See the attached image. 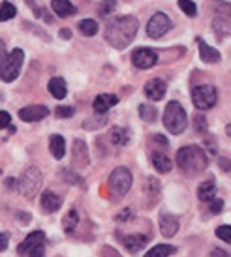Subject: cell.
Returning <instances> with one entry per match:
<instances>
[{
    "label": "cell",
    "mask_w": 231,
    "mask_h": 257,
    "mask_svg": "<svg viewBox=\"0 0 231 257\" xmlns=\"http://www.w3.org/2000/svg\"><path fill=\"white\" fill-rule=\"evenodd\" d=\"M151 162H152V165H154V169H156L158 173H169L171 169H173V162H171V158L167 156L162 149H156L154 152H152Z\"/></svg>",
    "instance_id": "4fadbf2b"
},
{
    "label": "cell",
    "mask_w": 231,
    "mask_h": 257,
    "mask_svg": "<svg viewBox=\"0 0 231 257\" xmlns=\"http://www.w3.org/2000/svg\"><path fill=\"white\" fill-rule=\"evenodd\" d=\"M209 203H210V212H212V214H220V212H222V208H224V201L222 199L212 197Z\"/></svg>",
    "instance_id": "74e56055"
},
{
    "label": "cell",
    "mask_w": 231,
    "mask_h": 257,
    "mask_svg": "<svg viewBox=\"0 0 231 257\" xmlns=\"http://www.w3.org/2000/svg\"><path fill=\"white\" fill-rule=\"evenodd\" d=\"M138 19L132 17V15L113 17L105 25V42L109 45H113L115 49H124V47H128L134 42V38L138 34Z\"/></svg>",
    "instance_id": "6da1fadb"
},
{
    "label": "cell",
    "mask_w": 231,
    "mask_h": 257,
    "mask_svg": "<svg viewBox=\"0 0 231 257\" xmlns=\"http://www.w3.org/2000/svg\"><path fill=\"white\" fill-rule=\"evenodd\" d=\"M17 184H19V192L27 199H32L40 190V186H42V171L38 167H29L21 175V179L17 180Z\"/></svg>",
    "instance_id": "8992f818"
},
{
    "label": "cell",
    "mask_w": 231,
    "mask_h": 257,
    "mask_svg": "<svg viewBox=\"0 0 231 257\" xmlns=\"http://www.w3.org/2000/svg\"><path fill=\"white\" fill-rule=\"evenodd\" d=\"M164 126L169 134L179 136L182 134L188 126V116L186 111L182 109V105L179 101H169L166 111H164Z\"/></svg>",
    "instance_id": "3957f363"
},
{
    "label": "cell",
    "mask_w": 231,
    "mask_h": 257,
    "mask_svg": "<svg viewBox=\"0 0 231 257\" xmlns=\"http://www.w3.org/2000/svg\"><path fill=\"white\" fill-rule=\"evenodd\" d=\"M218 92L212 85H199L192 90V101L197 109H210L216 105Z\"/></svg>",
    "instance_id": "52a82bcc"
},
{
    "label": "cell",
    "mask_w": 231,
    "mask_h": 257,
    "mask_svg": "<svg viewBox=\"0 0 231 257\" xmlns=\"http://www.w3.org/2000/svg\"><path fill=\"white\" fill-rule=\"evenodd\" d=\"M8 244H10V236H8V233H0V251L8 250Z\"/></svg>",
    "instance_id": "b9f144b4"
},
{
    "label": "cell",
    "mask_w": 231,
    "mask_h": 257,
    "mask_svg": "<svg viewBox=\"0 0 231 257\" xmlns=\"http://www.w3.org/2000/svg\"><path fill=\"white\" fill-rule=\"evenodd\" d=\"M40 205H42V208H44V212H47V214H53V212H57L58 208L62 207V197H60V195H57L55 192L47 190V192L42 193Z\"/></svg>",
    "instance_id": "9a60e30c"
},
{
    "label": "cell",
    "mask_w": 231,
    "mask_h": 257,
    "mask_svg": "<svg viewBox=\"0 0 231 257\" xmlns=\"http://www.w3.org/2000/svg\"><path fill=\"white\" fill-rule=\"evenodd\" d=\"M51 8L58 17H72V15L77 14V8L73 6L70 0H53Z\"/></svg>",
    "instance_id": "d6986e66"
},
{
    "label": "cell",
    "mask_w": 231,
    "mask_h": 257,
    "mask_svg": "<svg viewBox=\"0 0 231 257\" xmlns=\"http://www.w3.org/2000/svg\"><path fill=\"white\" fill-rule=\"evenodd\" d=\"M212 29L216 30L218 40H224V38L229 34V23H227V19H224V17H216V19L212 21Z\"/></svg>",
    "instance_id": "4316f807"
},
{
    "label": "cell",
    "mask_w": 231,
    "mask_h": 257,
    "mask_svg": "<svg viewBox=\"0 0 231 257\" xmlns=\"http://www.w3.org/2000/svg\"><path fill=\"white\" fill-rule=\"evenodd\" d=\"M4 184H6V188H12V186L15 184V179H8L6 182H4Z\"/></svg>",
    "instance_id": "681fc988"
},
{
    "label": "cell",
    "mask_w": 231,
    "mask_h": 257,
    "mask_svg": "<svg viewBox=\"0 0 231 257\" xmlns=\"http://www.w3.org/2000/svg\"><path fill=\"white\" fill-rule=\"evenodd\" d=\"M175 251H177V248L171 246V244H158V246L151 248L143 257H169L173 255Z\"/></svg>",
    "instance_id": "d4e9b609"
},
{
    "label": "cell",
    "mask_w": 231,
    "mask_h": 257,
    "mask_svg": "<svg viewBox=\"0 0 231 257\" xmlns=\"http://www.w3.org/2000/svg\"><path fill=\"white\" fill-rule=\"evenodd\" d=\"M57 116H60V118H70V116H73V107H70V105H58L57 107Z\"/></svg>",
    "instance_id": "8d00e7d4"
},
{
    "label": "cell",
    "mask_w": 231,
    "mask_h": 257,
    "mask_svg": "<svg viewBox=\"0 0 231 257\" xmlns=\"http://www.w3.org/2000/svg\"><path fill=\"white\" fill-rule=\"evenodd\" d=\"M216 236L224 242H231V227L229 225H220L216 229Z\"/></svg>",
    "instance_id": "d590c367"
},
{
    "label": "cell",
    "mask_w": 231,
    "mask_h": 257,
    "mask_svg": "<svg viewBox=\"0 0 231 257\" xmlns=\"http://www.w3.org/2000/svg\"><path fill=\"white\" fill-rule=\"evenodd\" d=\"M197 197L201 201H207V203L212 197H216V182H214V179L203 180L201 184H199V188H197Z\"/></svg>",
    "instance_id": "44dd1931"
},
{
    "label": "cell",
    "mask_w": 231,
    "mask_h": 257,
    "mask_svg": "<svg viewBox=\"0 0 231 257\" xmlns=\"http://www.w3.org/2000/svg\"><path fill=\"white\" fill-rule=\"evenodd\" d=\"M205 136H207V134H205ZM203 149H207L210 154H216L218 147H216V143H214V139H212L210 136H207L205 137V141H203Z\"/></svg>",
    "instance_id": "f35d334b"
},
{
    "label": "cell",
    "mask_w": 231,
    "mask_h": 257,
    "mask_svg": "<svg viewBox=\"0 0 231 257\" xmlns=\"http://www.w3.org/2000/svg\"><path fill=\"white\" fill-rule=\"evenodd\" d=\"M60 177H62L64 182H70V184H79L81 182L79 175H75V173L70 171V169H62V171H60Z\"/></svg>",
    "instance_id": "e575fe53"
},
{
    "label": "cell",
    "mask_w": 231,
    "mask_h": 257,
    "mask_svg": "<svg viewBox=\"0 0 231 257\" xmlns=\"http://www.w3.org/2000/svg\"><path fill=\"white\" fill-rule=\"evenodd\" d=\"M15 15H17V10H15L14 4H10V2H2L0 4V21H10V19H14Z\"/></svg>",
    "instance_id": "4dcf8cb0"
},
{
    "label": "cell",
    "mask_w": 231,
    "mask_h": 257,
    "mask_svg": "<svg viewBox=\"0 0 231 257\" xmlns=\"http://www.w3.org/2000/svg\"><path fill=\"white\" fill-rule=\"evenodd\" d=\"M60 38H62V40H70V38H72V30L62 29V30H60Z\"/></svg>",
    "instance_id": "bcb514c9"
},
{
    "label": "cell",
    "mask_w": 231,
    "mask_h": 257,
    "mask_svg": "<svg viewBox=\"0 0 231 257\" xmlns=\"http://www.w3.org/2000/svg\"><path fill=\"white\" fill-rule=\"evenodd\" d=\"M126 218H132V212H130V208H126L123 214L121 216H117V220H126Z\"/></svg>",
    "instance_id": "c3c4849f"
},
{
    "label": "cell",
    "mask_w": 231,
    "mask_h": 257,
    "mask_svg": "<svg viewBox=\"0 0 231 257\" xmlns=\"http://www.w3.org/2000/svg\"><path fill=\"white\" fill-rule=\"evenodd\" d=\"M23 60H25V53L21 49H14L10 55L0 60V81L4 83H12L19 77L23 68Z\"/></svg>",
    "instance_id": "277c9868"
},
{
    "label": "cell",
    "mask_w": 231,
    "mask_h": 257,
    "mask_svg": "<svg viewBox=\"0 0 231 257\" xmlns=\"http://www.w3.org/2000/svg\"><path fill=\"white\" fill-rule=\"evenodd\" d=\"M49 150L53 158H57V160H62L66 154V141L62 136H58V134H53L49 137Z\"/></svg>",
    "instance_id": "ffe728a7"
},
{
    "label": "cell",
    "mask_w": 231,
    "mask_h": 257,
    "mask_svg": "<svg viewBox=\"0 0 231 257\" xmlns=\"http://www.w3.org/2000/svg\"><path fill=\"white\" fill-rule=\"evenodd\" d=\"M62 225H64L66 233H73V231H75V227L79 225V214H77L75 208L68 210V214H66L64 220H62Z\"/></svg>",
    "instance_id": "484cf974"
},
{
    "label": "cell",
    "mask_w": 231,
    "mask_h": 257,
    "mask_svg": "<svg viewBox=\"0 0 231 257\" xmlns=\"http://www.w3.org/2000/svg\"><path fill=\"white\" fill-rule=\"evenodd\" d=\"M109 141L117 147H124L130 141V132L126 128H121V126H115V128L109 132Z\"/></svg>",
    "instance_id": "603a6c76"
},
{
    "label": "cell",
    "mask_w": 231,
    "mask_h": 257,
    "mask_svg": "<svg viewBox=\"0 0 231 257\" xmlns=\"http://www.w3.org/2000/svg\"><path fill=\"white\" fill-rule=\"evenodd\" d=\"M169 29H171V19L166 14L158 12V14L152 15L149 25H147V34L151 38H154V40H158V38L166 36V32Z\"/></svg>",
    "instance_id": "ba28073f"
},
{
    "label": "cell",
    "mask_w": 231,
    "mask_h": 257,
    "mask_svg": "<svg viewBox=\"0 0 231 257\" xmlns=\"http://www.w3.org/2000/svg\"><path fill=\"white\" fill-rule=\"evenodd\" d=\"M145 193L149 195V197H152V199L156 201L160 197V182L156 179H152V177H149L147 179V182H145Z\"/></svg>",
    "instance_id": "f546056e"
},
{
    "label": "cell",
    "mask_w": 231,
    "mask_h": 257,
    "mask_svg": "<svg viewBox=\"0 0 231 257\" xmlns=\"http://www.w3.org/2000/svg\"><path fill=\"white\" fill-rule=\"evenodd\" d=\"M101 257H121V255H119V251H115L113 248L105 246V248L101 250Z\"/></svg>",
    "instance_id": "7bdbcfd3"
},
{
    "label": "cell",
    "mask_w": 231,
    "mask_h": 257,
    "mask_svg": "<svg viewBox=\"0 0 231 257\" xmlns=\"http://www.w3.org/2000/svg\"><path fill=\"white\" fill-rule=\"evenodd\" d=\"M12 124V116H10V113H6V111H0V130L8 128Z\"/></svg>",
    "instance_id": "60d3db41"
},
{
    "label": "cell",
    "mask_w": 231,
    "mask_h": 257,
    "mask_svg": "<svg viewBox=\"0 0 231 257\" xmlns=\"http://www.w3.org/2000/svg\"><path fill=\"white\" fill-rule=\"evenodd\" d=\"M218 164H220V167H222V171H229V162H227V160H225V158H220V160H218Z\"/></svg>",
    "instance_id": "f6af8a7d"
},
{
    "label": "cell",
    "mask_w": 231,
    "mask_h": 257,
    "mask_svg": "<svg viewBox=\"0 0 231 257\" xmlns=\"http://www.w3.org/2000/svg\"><path fill=\"white\" fill-rule=\"evenodd\" d=\"M160 231L166 238L175 236L177 231H179V220L169 214H162V218H160Z\"/></svg>",
    "instance_id": "ac0fdd59"
},
{
    "label": "cell",
    "mask_w": 231,
    "mask_h": 257,
    "mask_svg": "<svg viewBox=\"0 0 231 257\" xmlns=\"http://www.w3.org/2000/svg\"><path fill=\"white\" fill-rule=\"evenodd\" d=\"M115 8H117L115 0H101L100 4H98V14L105 17V15L113 14V12H115Z\"/></svg>",
    "instance_id": "d6a6232c"
},
{
    "label": "cell",
    "mask_w": 231,
    "mask_h": 257,
    "mask_svg": "<svg viewBox=\"0 0 231 257\" xmlns=\"http://www.w3.org/2000/svg\"><path fill=\"white\" fill-rule=\"evenodd\" d=\"M158 62V53L149 49V47H141L132 53V64L139 68V70H149Z\"/></svg>",
    "instance_id": "9c48e42d"
},
{
    "label": "cell",
    "mask_w": 231,
    "mask_h": 257,
    "mask_svg": "<svg viewBox=\"0 0 231 257\" xmlns=\"http://www.w3.org/2000/svg\"><path fill=\"white\" fill-rule=\"evenodd\" d=\"M38 244H45L44 231H34V233H30V235L17 246V253H19V255H27L32 248H36Z\"/></svg>",
    "instance_id": "5bb4252c"
},
{
    "label": "cell",
    "mask_w": 231,
    "mask_h": 257,
    "mask_svg": "<svg viewBox=\"0 0 231 257\" xmlns=\"http://www.w3.org/2000/svg\"><path fill=\"white\" fill-rule=\"evenodd\" d=\"M167 92V85L162 79H151L147 85H145V96L152 101H160Z\"/></svg>",
    "instance_id": "8fae6325"
},
{
    "label": "cell",
    "mask_w": 231,
    "mask_h": 257,
    "mask_svg": "<svg viewBox=\"0 0 231 257\" xmlns=\"http://www.w3.org/2000/svg\"><path fill=\"white\" fill-rule=\"evenodd\" d=\"M47 88H49V92L53 98H57V100H64L66 98V83L62 77H53L49 81Z\"/></svg>",
    "instance_id": "cb8c5ba5"
},
{
    "label": "cell",
    "mask_w": 231,
    "mask_h": 257,
    "mask_svg": "<svg viewBox=\"0 0 231 257\" xmlns=\"http://www.w3.org/2000/svg\"><path fill=\"white\" fill-rule=\"evenodd\" d=\"M210 257H229V255H227V251L220 250V248H214V250L210 251Z\"/></svg>",
    "instance_id": "ee69618b"
},
{
    "label": "cell",
    "mask_w": 231,
    "mask_h": 257,
    "mask_svg": "<svg viewBox=\"0 0 231 257\" xmlns=\"http://www.w3.org/2000/svg\"><path fill=\"white\" fill-rule=\"evenodd\" d=\"M139 116H141L145 122H154L156 116H158V111H156V107L151 105V103H141V105H139Z\"/></svg>",
    "instance_id": "83f0119b"
},
{
    "label": "cell",
    "mask_w": 231,
    "mask_h": 257,
    "mask_svg": "<svg viewBox=\"0 0 231 257\" xmlns=\"http://www.w3.org/2000/svg\"><path fill=\"white\" fill-rule=\"evenodd\" d=\"M27 255L29 257H45V244H38L36 248H32Z\"/></svg>",
    "instance_id": "ab89813d"
},
{
    "label": "cell",
    "mask_w": 231,
    "mask_h": 257,
    "mask_svg": "<svg viewBox=\"0 0 231 257\" xmlns=\"http://www.w3.org/2000/svg\"><path fill=\"white\" fill-rule=\"evenodd\" d=\"M147 242H149V236L145 235H128L124 236L123 240L124 248L130 251V253H139L147 246Z\"/></svg>",
    "instance_id": "e0dca14e"
},
{
    "label": "cell",
    "mask_w": 231,
    "mask_h": 257,
    "mask_svg": "<svg viewBox=\"0 0 231 257\" xmlns=\"http://www.w3.org/2000/svg\"><path fill=\"white\" fill-rule=\"evenodd\" d=\"M179 8L188 15V17H195L197 15V8L192 0H179Z\"/></svg>",
    "instance_id": "836d02e7"
},
{
    "label": "cell",
    "mask_w": 231,
    "mask_h": 257,
    "mask_svg": "<svg viewBox=\"0 0 231 257\" xmlns=\"http://www.w3.org/2000/svg\"><path fill=\"white\" fill-rule=\"evenodd\" d=\"M177 165L184 175H199L207 169V154L203 152L201 147L197 145H188V147H182L179 152H177Z\"/></svg>",
    "instance_id": "7a4b0ae2"
},
{
    "label": "cell",
    "mask_w": 231,
    "mask_h": 257,
    "mask_svg": "<svg viewBox=\"0 0 231 257\" xmlns=\"http://www.w3.org/2000/svg\"><path fill=\"white\" fill-rule=\"evenodd\" d=\"M132 182H134L132 173L126 167H117L115 171L109 175V180H107L109 190L117 197H123V195H126V193L130 192Z\"/></svg>",
    "instance_id": "5b68a950"
},
{
    "label": "cell",
    "mask_w": 231,
    "mask_h": 257,
    "mask_svg": "<svg viewBox=\"0 0 231 257\" xmlns=\"http://www.w3.org/2000/svg\"><path fill=\"white\" fill-rule=\"evenodd\" d=\"M47 114H49V109L45 105H27L19 111V118L25 122H38L44 120Z\"/></svg>",
    "instance_id": "30bf717a"
},
{
    "label": "cell",
    "mask_w": 231,
    "mask_h": 257,
    "mask_svg": "<svg viewBox=\"0 0 231 257\" xmlns=\"http://www.w3.org/2000/svg\"><path fill=\"white\" fill-rule=\"evenodd\" d=\"M117 103H119V98H117L115 94H100V96L94 98L92 107L96 113L105 114L111 107H115Z\"/></svg>",
    "instance_id": "2e32d148"
},
{
    "label": "cell",
    "mask_w": 231,
    "mask_h": 257,
    "mask_svg": "<svg viewBox=\"0 0 231 257\" xmlns=\"http://www.w3.org/2000/svg\"><path fill=\"white\" fill-rule=\"evenodd\" d=\"M194 128L199 136H205L209 132V122L205 118V114H195L194 116Z\"/></svg>",
    "instance_id": "1f68e13d"
},
{
    "label": "cell",
    "mask_w": 231,
    "mask_h": 257,
    "mask_svg": "<svg viewBox=\"0 0 231 257\" xmlns=\"http://www.w3.org/2000/svg\"><path fill=\"white\" fill-rule=\"evenodd\" d=\"M72 162L75 167H87L88 165L90 160H88V150H87L85 141H81V139H75V141H73Z\"/></svg>",
    "instance_id": "7c38bea8"
},
{
    "label": "cell",
    "mask_w": 231,
    "mask_h": 257,
    "mask_svg": "<svg viewBox=\"0 0 231 257\" xmlns=\"http://www.w3.org/2000/svg\"><path fill=\"white\" fill-rule=\"evenodd\" d=\"M199 55H201L203 62H207V64H214L220 60V51L210 47L209 43L201 42V40H199Z\"/></svg>",
    "instance_id": "7402d4cb"
},
{
    "label": "cell",
    "mask_w": 231,
    "mask_h": 257,
    "mask_svg": "<svg viewBox=\"0 0 231 257\" xmlns=\"http://www.w3.org/2000/svg\"><path fill=\"white\" fill-rule=\"evenodd\" d=\"M79 30L83 36H94V34H98V23L94 21V19H83L79 21Z\"/></svg>",
    "instance_id": "f1b7e54d"
},
{
    "label": "cell",
    "mask_w": 231,
    "mask_h": 257,
    "mask_svg": "<svg viewBox=\"0 0 231 257\" xmlns=\"http://www.w3.org/2000/svg\"><path fill=\"white\" fill-rule=\"evenodd\" d=\"M6 55H8V53H6V43L0 40V60L6 57Z\"/></svg>",
    "instance_id": "7dc6e473"
}]
</instances>
